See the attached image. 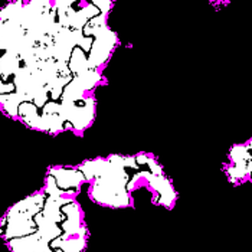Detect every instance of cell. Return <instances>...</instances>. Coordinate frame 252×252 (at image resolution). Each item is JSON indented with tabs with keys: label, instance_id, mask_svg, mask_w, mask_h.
<instances>
[{
	"label": "cell",
	"instance_id": "5",
	"mask_svg": "<svg viewBox=\"0 0 252 252\" xmlns=\"http://www.w3.org/2000/svg\"><path fill=\"white\" fill-rule=\"evenodd\" d=\"M20 104H22V100H20V97L16 92L1 95L0 107L6 113V116H9L12 118H17V113H19V105Z\"/></svg>",
	"mask_w": 252,
	"mask_h": 252
},
{
	"label": "cell",
	"instance_id": "2",
	"mask_svg": "<svg viewBox=\"0 0 252 252\" xmlns=\"http://www.w3.org/2000/svg\"><path fill=\"white\" fill-rule=\"evenodd\" d=\"M95 118V98L89 92L81 101H77L72 113L67 118L65 130H72L77 134H83L85 128L92 124Z\"/></svg>",
	"mask_w": 252,
	"mask_h": 252
},
{
	"label": "cell",
	"instance_id": "3",
	"mask_svg": "<svg viewBox=\"0 0 252 252\" xmlns=\"http://www.w3.org/2000/svg\"><path fill=\"white\" fill-rule=\"evenodd\" d=\"M48 174L53 177L56 187L65 198L75 199L81 186L85 183L84 176L78 168H50L48 170Z\"/></svg>",
	"mask_w": 252,
	"mask_h": 252
},
{
	"label": "cell",
	"instance_id": "9",
	"mask_svg": "<svg viewBox=\"0 0 252 252\" xmlns=\"http://www.w3.org/2000/svg\"><path fill=\"white\" fill-rule=\"evenodd\" d=\"M0 102H1V95H0Z\"/></svg>",
	"mask_w": 252,
	"mask_h": 252
},
{
	"label": "cell",
	"instance_id": "8",
	"mask_svg": "<svg viewBox=\"0 0 252 252\" xmlns=\"http://www.w3.org/2000/svg\"><path fill=\"white\" fill-rule=\"evenodd\" d=\"M247 147H248V150H252V140L250 141V143H248V146H247Z\"/></svg>",
	"mask_w": 252,
	"mask_h": 252
},
{
	"label": "cell",
	"instance_id": "6",
	"mask_svg": "<svg viewBox=\"0 0 252 252\" xmlns=\"http://www.w3.org/2000/svg\"><path fill=\"white\" fill-rule=\"evenodd\" d=\"M78 170L83 173L85 182H92L95 179V163L94 160H86L78 166Z\"/></svg>",
	"mask_w": 252,
	"mask_h": 252
},
{
	"label": "cell",
	"instance_id": "4",
	"mask_svg": "<svg viewBox=\"0 0 252 252\" xmlns=\"http://www.w3.org/2000/svg\"><path fill=\"white\" fill-rule=\"evenodd\" d=\"M141 173V179H144L147 182V186L159 195V199L154 201V203L157 205H163L166 208H171L176 198H177V193L176 190L173 189L170 180L165 174L162 176H156V174H151L149 170H140Z\"/></svg>",
	"mask_w": 252,
	"mask_h": 252
},
{
	"label": "cell",
	"instance_id": "1",
	"mask_svg": "<svg viewBox=\"0 0 252 252\" xmlns=\"http://www.w3.org/2000/svg\"><path fill=\"white\" fill-rule=\"evenodd\" d=\"M118 45V36L108 26L98 31L88 53V69H101Z\"/></svg>",
	"mask_w": 252,
	"mask_h": 252
},
{
	"label": "cell",
	"instance_id": "7",
	"mask_svg": "<svg viewBox=\"0 0 252 252\" xmlns=\"http://www.w3.org/2000/svg\"><path fill=\"white\" fill-rule=\"evenodd\" d=\"M91 3L100 10L101 15H105V16H108L110 10H111L113 6H114V3H113L111 0H94V1H91Z\"/></svg>",
	"mask_w": 252,
	"mask_h": 252
}]
</instances>
